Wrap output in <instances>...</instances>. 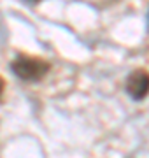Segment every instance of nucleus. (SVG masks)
I'll return each mask as SVG.
<instances>
[{
  "instance_id": "f257e3e1",
  "label": "nucleus",
  "mask_w": 149,
  "mask_h": 158,
  "mask_svg": "<svg viewBox=\"0 0 149 158\" xmlns=\"http://www.w3.org/2000/svg\"><path fill=\"white\" fill-rule=\"evenodd\" d=\"M11 69L14 76L21 81H28V83H34V81H40L44 77L51 65L46 62V60H40V58H34V56H25V55H19V56L11 63Z\"/></svg>"
},
{
  "instance_id": "20e7f679",
  "label": "nucleus",
  "mask_w": 149,
  "mask_h": 158,
  "mask_svg": "<svg viewBox=\"0 0 149 158\" xmlns=\"http://www.w3.org/2000/svg\"><path fill=\"white\" fill-rule=\"evenodd\" d=\"M28 2H32V4H35V2H39V0H28Z\"/></svg>"
},
{
  "instance_id": "f03ea898",
  "label": "nucleus",
  "mask_w": 149,
  "mask_h": 158,
  "mask_svg": "<svg viewBox=\"0 0 149 158\" xmlns=\"http://www.w3.org/2000/svg\"><path fill=\"white\" fill-rule=\"evenodd\" d=\"M125 90L130 98L133 100H144L149 95V72L139 69L128 74L125 81Z\"/></svg>"
},
{
  "instance_id": "7ed1b4c3",
  "label": "nucleus",
  "mask_w": 149,
  "mask_h": 158,
  "mask_svg": "<svg viewBox=\"0 0 149 158\" xmlns=\"http://www.w3.org/2000/svg\"><path fill=\"white\" fill-rule=\"evenodd\" d=\"M4 90H6V81H4V77H2V76H0V98H2Z\"/></svg>"
}]
</instances>
